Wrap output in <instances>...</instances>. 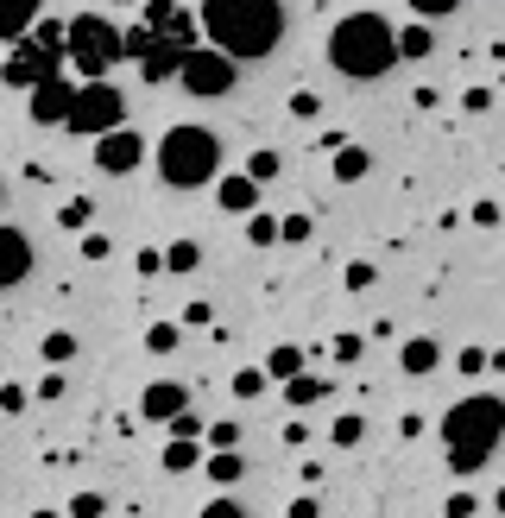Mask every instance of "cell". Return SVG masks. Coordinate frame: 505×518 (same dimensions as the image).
Masks as SVG:
<instances>
[{"label": "cell", "instance_id": "7c38bea8", "mask_svg": "<svg viewBox=\"0 0 505 518\" xmlns=\"http://www.w3.org/2000/svg\"><path fill=\"white\" fill-rule=\"evenodd\" d=\"M38 266V253H32V234L26 228H13V222H0V291H13V285H26Z\"/></svg>", "mask_w": 505, "mask_h": 518}, {"label": "cell", "instance_id": "ba28073f", "mask_svg": "<svg viewBox=\"0 0 505 518\" xmlns=\"http://www.w3.org/2000/svg\"><path fill=\"white\" fill-rule=\"evenodd\" d=\"M234 83H240V64H234L228 51H215V45H196L184 57V70H177V89L196 95V102H221Z\"/></svg>", "mask_w": 505, "mask_h": 518}, {"label": "cell", "instance_id": "44dd1931", "mask_svg": "<svg viewBox=\"0 0 505 518\" xmlns=\"http://www.w3.org/2000/svg\"><path fill=\"white\" fill-rule=\"evenodd\" d=\"M335 184H360V177H367L373 171V152L367 146H335Z\"/></svg>", "mask_w": 505, "mask_h": 518}, {"label": "cell", "instance_id": "d6a6232c", "mask_svg": "<svg viewBox=\"0 0 505 518\" xmlns=\"http://www.w3.org/2000/svg\"><path fill=\"white\" fill-rule=\"evenodd\" d=\"M57 222H64V228H83V234H89V222H95V203H89V196H70V203L57 209Z\"/></svg>", "mask_w": 505, "mask_h": 518}, {"label": "cell", "instance_id": "b9f144b4", "mask_svg": "<svg viewBox=\"0 0 505 518\" xmlns=\"http://www.w3.org/2000/svg\"><path fill=\"white\" fill-rule=\"evenodd\" d=\"M474 512H480V500H474L468 487H455V493H449V518H474Z\"/></svg>", "mask_w": 505, "mask_h": 518}, {"label": "cell", "instance_id": "c3c4849f", "mask_svg": "<svg viewBox=\"0 0 505 518\" xmlns=\"http://www.w3.org/2000/svg\"><path fill=\"white\" fill-rule=\"evenodd\" d=\"M139 272L158 278V272H165V253H158V247H139Z\"/></svg>", "mask_w": 505, "mask_h": 518}, {"label": "cell", "instance_id": "f35d334b", "mask_svg": "<svg viewBox=\"0 0 505 518\" xmlns=\"http://www.w3.org/2000/svg\"><path fill=\"white\" fill-rule=\"evenodd\" d=\"M177 323H184V329H215V310L196 297V304H184V316H177Z\"/></svg>", "mask_w": 505, "mask_h": 518}, {"label": "cell", "instance_id": "8fae6325", "mask_svg": "<svg viewBox=\"0 0 505 518\" xmlns=\"http://www.w3.org/2000/svg\"><path fill=\"white\" fill-rule=\"evenodd\" d=\"M70 108H76V83L64 70L57 76H45L32 95H26V114H32V127H64L70 121Z\"/></svg>", "mask_w": 505, "mask_h": 518}, {"label": "cell", "instance_id": "f907efd6", "mask_svg": "<svg viewBox=\"0 0 505 518\" xmlns=\"http://www.w3.org/2000/svg\"><path fill=\"white\" fill-rule=\"evenodd\" d=\"M285 518H322V506L310 500V493H303V500H291V512H285Z\"/></svg>", "mask_w": 505, "mask_h": 518}, {"label": "cell", "instance_id": "836d02e7", "mask_svg": "<svg viewBox=\"0 0 505 518\" xmlns=\"http://www.w3.org/2000/svg\"><path fill=\"white\" fill-rule=\"evenodd\" d=\"M202 449H240V424H234V417L209 424V430H202Z\"/></svg>", "mask_w": 505, "mask_h": 518}, {"label": "cell", "instance_id": "ab89813d", "mask_svg": "<svg viewBox=\"0 0 505 518\" xmlns=\"http://www.w3.org/2000/svg\"><path fill=\"white\" fill-rule=\"evenodd\" d=\"M404 7H411L417 19H442V13H455L461 0H404Z\"/></svg>", "mask_w": 505, "mask_h": 518}, {"label": "cell", "instance_id": "1f68e13d", "mask_svg": "<svg viewBox=\"0 0 505 518\" xmlns=\"http://www.w3.org/2000/svg\"><path fill=\"white\" fill-rule=\"evenodd\" d=\"M341 285H348V291H373V285H379V266H373V259H348Z\"/></svg>", "mask_w": 505, "mask_h": 518}, {"label": "cell", "instance_id": "d6986e66", "mask_svg": "<svg viewBox=\"0 0 505 518\" xmlns=\"http://www.w3.org/2000/svg\"><path fill=\"white\" fill-rule=\"evenodd\" d=\"M202 474H209L215 487H234V481H247V455L240 449H209L202 455Z\"/></svg>", "mask_w": 505, "mask_h": 518}, {"label": "cell", "instance_id": "7dc6e473", "mask_svg": "<svg viewBox=\"0 0 505 518\" xmlns=\"http://www.w3.org/2000/svg\"><path fill=\"white\" fill-rule=\"evenodd\" d=\"M461 108H468V114H487V108H493V89H468V95H461Z\"/></svg>", "mask_w": 505, "mask_h": 518}, {"label": "cell", "instance_id": "484cf974", "mask_svg": "<svg viewBox=\"0 0 505 518\" xmlns=\"http://www.w3.org/2000/svg\"><path fill=\"white\" fill-rule=\"evenodd\" d=\"M38 354H45V367H64V361H76V335H70V329L38 335Z\"/></svg>", "mask_w": 505, "mask_h": 518}, {"label": "cell", "instance_id": "6da1fadb", "mask_svg": "<svg viewBox=\"0 0 505 518\" xmlns=\"http://www.w3.org/2000/svg\"><path fill=\"white\" fill-rule=\"evenodd\" d=\"M202 38L234 64H259L285 45V0H202Z\"/></svg>", "mask_w": 505, "mask_h": 518}, {"label": "cell", "instance_id": "9c48e42d", "mask_svg": "<svg viewBox=\"0 0 505 518\" xmlns=\"http://www.w3.org/2000/svg\"><path fill=\"white\" fill-rule=\"evenodd\" d=\"M190 51H196V45H171V38H158L146 19H139V26H127V57L139 64V76H146V83H171V76L184 70Z\"/></svg>", "mask_w": 505, "mask_h": 518}, {"label": "cell", "instance_id": "8d00e7d4", "mask_svg": "<svg viewBox=\"0 0 505 518\" xmlns=\"http://www.w3.org/2000/svg\"><path fill=\"white\" fill-rule=\"evenodd\" d=\"M196 518H253V512H247V506H240V500H234V493H221V500H209V506H202V512H196Z\"/></svg>", "mask_w": 505, "mask_h": 518}, {"label": "cell", "instance_id": "277c9868", "mask_svg": "<svg viewBox=\"0 0 505 518\" xmlns=\"http://www.w3.org/2000/svg\"><path fill=\"white\" fill-rule=\"evenodd\" d=\"M158 177H165L171 190H202V184H215L221 177V133L209 127H171L165 139H158Z\"/></svg>", "mask_w": 505, "mask_h": 518}, {"label": "cell", "instance_id": "ac0fdd59", "mask_svg": "<svg viewBox=\"0 0 505 518\" xmlns=\"http://www.w3.org/2000/svg\"><path fill=\"white\" fill-rule=\"evenodd\" d=\"M202 455H209L202 436H171L165 455H158V468H165V474H190V468H202Z\"/></svg>", "mask_w": 505, "mask_h": 518}, {"label": "cell", "instance_id": "f5cc1de1", "mask_svg": "<svg viewBox=\"0 0 505 518\" xmlns=\"http://www.w3.org/2000/svg\"><path fill=\"white\" fill-rule=\"evenodd\" d=\"M493 512H499V518H505V487H499V493H493Z\"/></svg>", "mask_w": 505, "mask_h": 518}, {"label": "cell", "instance_id": "9a60e30c", "mask_svg": "<svg viewBox=\"0 0 505 518\" xmlns=\"http://www.w3.org/2000/svg\"><path fill=\"white\" fill-rule=\"evenodd\" d=\"M259 190H266V184H253L247 171H228V177H215V203L228 209V215H253V209H259Z\"/></svg>", "mask_w": 505, "mask_h": 518}, {"label": "cell", "instance_id": "db71d44e", "mask_svg": "<svg viewBox=\"0 0 505 518\" xmlns=\"http://www.w3.org/2000/svg\"><path fill=\"white\" fill-rule=\"evenodd\" d=\"M0 209H7V184H0Z\"/></svg>", "mask_w": 505, "mask_h": 518}, {"label": "cell", "instance_id": "f546056e", "mask_svg": "<svg viewBox=\"0 0 505 518\" xmlns=\"http://www.w3.org/2000/svg\"><path fill=\"white\" fill-rule=\"evenodd\" d=\"M64 518H108V493H95V487H83L76 500L64 506Z\"/></svg>", "mask_w": 505, "mask_h": 518}, {"label": "cell", "instance_id": "4fadbf2b", "mask_svg": "<svg viewBox=\"0 0 505 518\" xmlns=\"http://www.w3.org/2000/svg\"><path fill=\"white\" fill-rule=\"evenodd\" d=\"M139 19H146L158 38H171V45H196V32H202V19L190 7H177V0H146Z\"/></svg>", "mask_w": 505, "mask_h": 518}, {"label": "cell", "instance_id": "83f0119b", "mask_svg": "<svg viewBox=\"0 0 505 518\" xmlns=\"http://www.w3.org/2000/svg\"><path fill=\"white\" fill-rule=\"evenodd\" d=\"M247 241H253V247H278V241H285V234H278V215L253 209V215H247Z\"/></svg>", "mask_w": 505, "mask_h": 518}, {"label": "cell", "instance_id": "ee69618b", "mask_svg": "<svg viewBox=\"0 0 505 518\" xmlns=\"http://www.w3.org/2000/svg\"><path fill=\"white\" fill-rule=\"evenodd\" d=\"M291 114H297V121H316V114H322V102H316L310 89H297V95H291Z\"/></svg>", "mask_w": 505, "mask_h": 518}, {"label": "cell", "instance_id": "bcb514c9", "mask_svg": "<svg viewBox=\"0 0 505 518\" xmlns=\"http://www.w3.org/2000/svg\"><path fill=\"white\" fill-rule=\"evenodd\" d=\"M499 222H505L499 203H474V228H499Z\"/></svg>", "mask_w": 505, "mask_h": 518}, {"label": "cell", "instance_id": "7a4b0ae2", "mask_svg": "<svg viewBox=\"0 0 505 518\" xmlns=\"http://www.w3.org/2000/svg\"><path fill=\"white\" fill-rule=\"evenodd\" d=\"M442 455H449V468L455 474H480L499 455L505 443V398L493 392H468V398H455L449 411H442Z\"/></svg>", "mask_w": 505, "mask_h": 518}, {"label": "cell", "instance_id": "d4e9b609", "mask_svg": "<svg viewBox=\"0 0 505 518\" xmlns=\"http://www.w3.org/2000/svg\"><path fill=\"white\" fill-rule=\"evenodd\" d=\"M196 266H202V241H190V234H184V241H171V247H165V272L190 278Z\"/></svg>", "mask_w": 505, "mask_h": 518}, {"label": "cell", "instance_id": "603a6c76", "mask_svg": "<svg viewBox=\"0 0 505 518\" xmlns=\"http://www.w3.org/2000/svg\"><path fill=\"white\" fill-rule=\"evenodd\" d=\"M329 443H335V449H360V443H367V417H360V411H341L335 424H329Z\"/></svg>", "mask_w": 505, "mask_h": 518}, {"label": "cell", "instance_id": "e0dca14e", "mask_svg": "<svg viewBox=\"0 0 505 518\" xmlns=\"http://www.w3.org/2000/svg\"><path fill=\"white\" fill-rule=\"evenodd\" d=\"M398 367L411 373V380L436 373L442 367V342H436V335H404V342H398Z\"/></svg>", "mask_w": 505, "mask_h": 518}, {"label": "cell", "instance_id": "7402d4cb", "mask_svg": "<svg viewBox=\"0 0 505 518\" xmlns=\"http://www.w3.org/2000/svg\"><path fill=\"white\" fill-rule=\"evenodd\" d=\"M266 373H272L278 386H285V380H297V373H303V348H297V342H278V348L266 354Z\"/></svg>", "mask_w": 505, "mask_h": 518}, {"label": "cell", "instance_id": "2e32d148", "mask_svg": "<svg viewBox=\"0 0 505 518\" xmlns=\"http://www.w3.org/2000/svg\"><path fill=\"white\" fill-rule=\"evenodd\" d=\"M38 19H45V0H0V45H19Z\"/></svg>", "mask_w": 505, "mask_h": 518}, {"label": "cell", "instance_id": "30bf717a", "mask_svg": "<svg viewBox=\"0 0 505 518\" xmlns=\"http://www.w3.org/2000/svg\"><path fill=\"white\" fill-rule=\"evenodd\" d=\"M146 165V133H133V127H114V133H101L95 139V171H108V177H127Z\"/></svg>", "mask_w": 505, "mask_h": 518}, {"label": "cell", "instance_id": "cb8c5ba5", "mask_svg": "<svg viewBox=\"0 0 505 518\" xmlns=\"http://www.w3.org/2000/svg\"><path fill=\"white\" fill-rule=\"evenodd\" d=\"M430 51H436L430 19H417V26H404V32H398V57H411V64H417V57H430Z\"/></svg>", "mask_w": 505, "mask_h": 518}, {"label": "cell", "instance_id": "e575fe53", "mask_svg": "<svg viewBox=\"0 0 505 518\" xmlns=\"http://www.w3.org/2000/svg\"><path fill=\"white\" fill-rule=\"evenodd\" d=\"M70 392V380H64V367H45V380L32 386V398H45V405H57V398Z\"/></svg>", "mask_w": 505, "mask_h": 518}, {"label": "cell", "instance_id": "4dcf8cb0", "mask_svg": "<svg viewBox=\"0 0 505 518\" xmlns=\"http://www.w3.org/2000/svg\"><path fill=\"white\" fill-rule=\"evenodd\" d=\"M278 171H285V158H278L272 146H259V152L247 158V177H253V184H272V177H278Z\"/></svg>", "mask_w": 505, "mask_h": 518}, {"label": "cell", "instance_id": "60d3db41", "mask_svg": "<svg viewBox=\"0 0 505 518\" xmlns=\"http://www.w3.org/2000/svg\"><path fill=\"white\" fill-rule=\"evenodd\" d=\"M455 367L468 373V380H480V373H487V348H461V354H455Z\"/></svg>", "mask_w": 505, "mask_h": 518}, {"label": "cell", "instance_id": "7bdbcfd3", "mask_svg": "<svg viewBox=\"0 0 505 518\" xmlns=\"http://www.w3.org/2000/svg\"><path fill=\"white\" fill-rule=\"evenodd\" d=\"M108 253H114V241H108L101 228H89V234H83V259H108Z\"/></svg>", "mask_w": 505, "mask_h": 518}, {"label": "cell", "instance_id": "3957f363", "mask_svg": "<svg viewBox=\"0 0 505 518\" xmlns=\"http://www.w3.org/2000/svg\"><path fill=\"white\" fill-rule=\"evenodd\" d=\"M398 64V32L386 13H341L329 32V70L348 76V83H379Z\"/></svg>", "mask_w": 505, "mask_h": 518}, {"label": "cell", "instance_id": "5bb4252c", "mask_svg": "<svg viewBox=\"0 0 505 518\" xmlns=\"http://www.w3.org/2000/svg\"><path fill=\"white\" fill-rule=\"evenodd\" d=\"M184 411H190V386L184 380H152L146 392H139V417H146V424H177Z\"/></svg>", "mask_w": 505, "mask_h": 518}, {"label": "cell", "instance_id": "681fc988", "mask_svg": "<svg viewBox=\"0 0 505 518\" xmlns=\"http://www.w3.org/2000/svg\"><path fill=\"white\" fill-rule=\"evenodd\" d=\"M171 436H202V417H196V411H184V417L171 424Z\"/></svg>", "mask_w": 505, "mask_h": 518}, {"label": "cell", "instance_id": "f1b7e54d", "mask_svg": "<svg viewBox=\"0 0 505 518\" xmlns=\"http://www.w3.org/2000/svg\"><path fill=\"white\" fill-rule=\"evenodd\" d=\"M146 348L152 354H177V348H184V323H152L146 329Z\"/></svg>", "mask_w": 505, "mask_h": 518}, {"label": "cell", "instance_id": "4316f807", "mask_svg": "<svg viewBox=\"0 0 505 518\" xmlns=\"http://www.w3.org/2000/svg\"><path fill=\"white\" fill-rule=\"evenodd\" d=\"M266 386H272V373H266V367H240L228 392L240 398V405H253V398H266Z\"/></svg>", "mask_w": 505, "mask_h": 518}, {"label": "cell", "instance_id": "52a82bcc", "mask_svg": "<svg viewBox=\"0 0 505 518\" xmlns=\"http://www.w3.org/2000/svg\"><path fill=\"white\" fill-rule=\"evenodd\" d=\"M64 45H45V38H38V32H26V38H19V45H7V57H0V83H7V89H38V83H45V76H57V70H64Z\"/></svg>", "mask_w": 505, "mask_h": 518}, {"label": "cell", "instance_id": "f6af8a7d", "mask_svg": "<svg viewBox=\"0 0 505 518\" xmlns=\"http://www.w3.org/2000/svg\"><path fill=\"white\" fill-rule=\"evenodd\" d=\"M360 354H367V335H341L335 342V361H360Z\"/></svg>", "mask_w": 505, "mask_h": 518}, {"label": "cell", "instance_id": "74e56055", "mask_svg": "<svg viewBox=\"0 0 505 518\" xmlns=\"http://www.w3.org/2000/svg\"><path fill=\"white\" fill-rule=\"evenodd\" d=\"M26 405H32V386H13V380L0 386V411H7V417H19Z\"/></svg>", "mask_w": 505, "mask_h": 518}, {"label": "cell", "instance_id": "816d5d0a", "mask_svg": "<svg viewBox=\"0 0 505 518\" xmlns=\"http://www.w3.org/2000/svg\"><path fill=\"white\" fill-rule=\"evenodd\" d=\"M26 518H64V512H51V506H38V512H26Z\"/></svg>", "mask_w": 505, "mask_h": 518}, {"label": "cell", "instance_id": "ffe728a7", "mask_svg": "<svg viewBox=\"0 0 505 518\" xmlns=\"http://www.w3.org/2000/svg\"><path fill=\"white\" fill-rule=\"evenodd\" d=\"M329 392H335V380H322V373H297V380H285V405H291V411H310V405H322Z\"/></svg>", "mask_w": 505, "mask_h": 518}, {"label": "cell", "instance_id": "5b68a950", "mask_svg": "<svg viewBox=\"0 0 505 518\" xmlns=\"http://www.w3.org/2000/svg\"><path fill=\"white\" fill-rule=\"evenodd\" d=\"M120 57H127V26H114L108 13H76L70 19V70L83 76V83H108Z\"/></svg>", "mask_w": 505, "mask_h": 518}, {"label": "cell", "instance_id": "d590c367", "mask_svg": "<svg viewBox=\"0 0 505 518\" xmlns=\"http://www.w3.org/2000/svg\"><path fill=\"white\" fill-rule=\"evenodd\" d=\"M278 234H285L291 247H303V241L316 234V222H310V215H278Z\"/></svg>", "mask_w": 505, "mask_h": 518}, {"label": "cell", "instance_id": "8992f818", "mask_svg": "<svg viewBox=\"0 0 505 518\" xmlns=\"http://www.w3.org/2000/svg\"><path fill=\"white\" fill-rule=\"evenodd\" d=\"M114 127H127V95H120L114 83H76V108H70L64 133H76V139L95 146V139L114 133Z\"/></svg>", "mask_w": 505, "mask_h": 518}]
</instances>
